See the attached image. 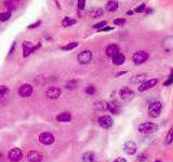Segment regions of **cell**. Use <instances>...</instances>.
Here are the masks:
<instances>
[{"label":"cell","instance_id":"1","mask_svg":"<svg viewBox=\"0 0 173 162\" xmlns=\"http://www.w3.org/2000/svg\"><path fill=\"white\" fill-rule=\"evenodd\" d=\"M138 130L142 134H153L158 131V125L153 122H144L138 125Z\"/></svg>","mask_w":173,"mask_h":162},{"label":"cell","instance_id":"2","mask_svg":"<svg viewBox=\"0 0 173 162\" xmlns=\"http://www.w3.org/2000/svg\"><path fill=\"white\" fill-rule=\"evenodd\" d=\"M162 110V105L160 102H153L148 106V116L152 118H158Z\"/></svg>","mask_w":173,"mask_h":162},{"label":"cell","instance_id":"3","mask_svg":"<svg viewBox=\"0 0 173 162\" xmlns=\"http://www.w3.org/2000/svg\"><path fill=\"white\" fill-rule=\"evenodd\" d=\"M149 55H148V53L145 51H138L135 52L132 56V61H133V63L135 65H142V64H144L148 59Z\"/></svg>","mask_w":173,"mask_h":162},{"label":"cell","instance_id":"4","mask_svg":"<svg viewBox=\"0 0 173 162\" xmlns=\"http://www.w3.org/2000/svg\"><path fill=\"white\" fill-rule=\"evenodd\" d=\"M119 97L122 99V101H131V99L134 97V92L128 87H123L120 89L119 91Z\"/></svg>","mask_w":173,"mask_h":162},{"label":"cell","instance_id":"5","mask_svg":"<svg viewBox=\"0 0 173 162\" xmlns=\"http://www.w3.org/2000/svg\"><path fill=\"white\" fill-rule=\"evenodd\" d=\"M157 83H158V80L156 79V78L145 80L144 82H142L141 84H140V87H138V92L147 91V90H149V89H152V88L155 87Z\"/></svg>","mask_w":173,"mask_h":162},{"label":"cell","instance_id":"6","mask_svg":"<svg viewBox=\"0 0 173 162\" xmlns=\"http://www.w3.org/2000/svg\"><path fill=\"white\" fill-rule=\"evenodd\" d=\"M8 158L11 162H17L23 158V152L19 148H13V149L9 151Z\"/></svg>","mask_w":173,"mask_h":162},{"label":"cell","instance_id":"7","mask_svg":"<svg viewBox=\"0 0 173 162\" xmlns=\"http://www.w3.org/2000/svg\"><path fill=\"white\" fill-rule=\"evenodd\" d=\"M123 150L127 154H130V156H133V154H136L138 151V146L136 144L132 141H129V142H126L125 145H123Z\"/></svg>","mask_w":173,"mask_h":162},{"label":"cell","instance_id":"8","mask_svg":"<svg viewBox=\"0 0 173 162\" xmlns=\"http://www.w3.org/2000/svg\"><path fill=\"white\" fill-rule=\"evenodd\" d=\"M98 124L103 129H109L110 127H113L114 121H113V118L109 116H102L98 118Z\"/></svg>","mask_w":173,"mask_h":162},{"label":"cell","instance_id":"9","mask_svg":"<svg viewBox=\"0 0 173 162\" xmlns=\"http://www.w3.org/2000/svg\"><path fill=\"white\" fill-rule=\"evenodd\" d=\"M54 136L53 134L49 133V132H44L39 135V142L42 143L43 145H51L54 143Z\"/></svg>","mask_w":173,"mask_h":162},{"label":"cell","instance_id":"10","mask_svg":"<svg viewBox=\"0 0 173 162\" xmlns=\"http://www.w3.org/2000/svg\"><path fill=\"white\" fill-rule=\"evenodd\" d=\"M92 59V52L86 50V51H82L78 55V62L80 64H89Z\"/></svg>","mask_w":173,"mask_h":162},{"label":"cell","instance_id":"11","mask_svg":"<svg viewBox=\"0 0 173 162\" xmlns=\"http://www.w3.org/2000/svg\"><path fill=\"white\" fill-rule=\"evenodd\" d=\"M147 79V74L146 72H140L134 75L133 77H131L130 79V83L131 84H141L142 82H144Z\"/></svg>","mask_w":173,"mask_h":162},{"label":"cell","instance_id":"12","mask_svg":"<svg viewBox=\"0 0 173 162\" xmlns=\"http://www.w3.org/2000/svg\"><path fill=\"white\" fill-rule=\"evenodd\" d=\"M33 91H34V89H33V87L30 84H23L19 89V94L22 97H29L33 94Z\"/></svg>","mask_w":173,"mask_h":162},{"label":"cell","instance_id":"13","mask_svg":"<svg viewBox=\"0 0 173 162\" xmlns=\"http://www.w3.org/2000/svg\"><path fill=\"white\" fill-rule=\"evenodd\" d=\"M27 160L30 162H40L42 160V154L38 151L32 150L27 154Z\"/></svg>","mask_w":173,"mask_h":162},{"label":"cell","instance_id":"14","mask_svg":"<svg viewBox=\"0 0 173 162\" xmlns=\"http://www.w3.org/2000/svg\"><path fill=\"white\" fill-rule=\"evenodd\" d=\"M46 94L49 99H57L60 97V95H61V90H60L59 88H55V87H52V88H49L46 92Z\"/></svg>","mask_w":173,"mask_h":162},{"label":"cell","instance_id":"15","mask_svg":"<svg viewBox=\"0 0 173 162\" xmlns=\"http://www.w3.org/2000/svg\"><path fill=\"white\" fill-rule=\"evenodd\" d=\"M107 110H109L114 115H117L120 111V106H119V104L116 101H113L110 103H107Z\"/></svg>","mask_w":173,"mask_h":162},{"label":"cell","instance_id":"16","mask_svg":"<svg viewBox=\"0 0 173 162\" xmlns=\"http://www.w3.org/2000/svg\"><path fill=\"white\" fill-rule=\"evenodd\" d=\"M106 55L109 56V57H113L116 54L119 53V47L117 44H109L108 47L106 48Z\"/></svg>","mask_w":173,"mask_h":162},{"label":"cell","instance_id":"17","mask_svg":"<svg viewBox=\"0 0 173 162\" xmlns=\"http://www.w3.org/2000/svg\"><path fill=\"white\" fill-rule=\"evenodd\" d=\"M111 59H113V63H114L115 65H117V66H120V65H122V64L125 63V61H126V57H125V55H123V54H121V53L116 54V55L113 56Z\"/></svg>","mask_w":173,"mask_h":162},{"label":"cell","instance_id":"18","mask_svg":"<svg viewBox=\"0 0 173 162\" xmlns=\"http://www.w3.org/2000/svg\"><path fill=\"white\" fill-rule=\"evenodd\" d=\"M56 120H57L59 122H69L71 120V116L69 112H62V114L57 115Z\"/></svg>","mask_w":173,"mask_h":162},{"label":"cell","instance_id":"19","mask_svg":"<svg viewBox=\"0 0 173 162\" xmlns=\"http://www.w3.org/2000/svg\"><path fill=\"white\" fill-rule=\"evenodd\" d=\"M95 154L93 151H86L82 154V161L83 162H94Z\"/></svg>","mask_w":173,"mask_h":162},{"label":"cell","instance_id":"20","mask_svg":"<svg viewBox=\"0 0 173 162\" xmlns=\"http://www.w3.org/2000/svg\"><path fill=\"white\" fill-rule=\"evenodd\" d=\"M172 143H173V127H171L165 137V145L169 146V145H171Z\"/></svg>","mask_w":173,"mask_h":162},{"label":"cell","instance_id":"21","mask_svg":"<svg viewBox=\"0 0 173 162\" xmlns=\"http://www.w3.org/2000/svg\"><path fill=\"white\" fill-rule=\"evenodd\" d=\"M118 9V2L116 0H110L109 2H107L106 4V10L108 12H115Z\"/></svg>","mask_w":173,"mask_h":162},{"label":"cell","instance_id":"22","mask_svg":"<svg viewBox=\"0 0 173 162\" xmlns=\"http://www.w3.org/2000/svg\"><path fill=\"white\" fill-rule=\"evenodd\" d=\"M104 14V10L101 8H95L93 10H91L89 12V15L91 17H93V19H96V17H100V16H102Z\"/></svg>","mask_w":173,"mask_h":162},{"label":"cell","instance_id":"23","mask_svg":"<svg viewBox=\"0 0 173 162\" xmlns=\"http://www.w3.org/2000/svg\"><path fill=\"white\" fill-rule=\"evenodd\" d=\"M94 107L98 110L105 111L107 110V103L105 101H100V102H96V103L94 104Z\"/></svg>","mask_w":173,"mask_h":162},{"label":"cell","instance_id":"24","mask_svg":"<svg viewBox=\"0 0 173 162\" xmlns=\"http://www.w3.org/2000/svg\"><path fill=\"white\" fill-rule=\"evenodd\" d=\"M77 23V21L74 20V19H71V17H65L63 21H62V24H63L64 27H68V26H71L74 24Z\"/></svg>","mask_w":173,"mask_h":162},{"label":"cell","instance_id":"25","mask_svg":"<svg viewBox=\"0 0 173 162\" xmlns=\"http://www.w3.org/2000/svg\"><path fill=\"white\" fill-rule=\"evenodd\" d=\"M10 17H11V11L1 13V14H0V22H6V21H8Z\"/></svg>","mask_w":173,"mask_h":162},{"label":"cell","instance_id":"26","mask_svg":"<svg viewBox=\"0 0 173 162\" xmlns=\"http://www.w3.org/2000/svg\"><path fill=\"white\" fill-rule=\"evenodd\" d=\"M4 4H6V7L11 11V10H15L16 6L15 3H14V0H8V1H6L4 2Z\"/></svg>","mask_w":173,"mask_h":162},{"label":"cell","instance_id":"27","mask_svg":"<svg viewBox=\"0 0 173 162\" xmlns=\"http://www.w3.org/2000/svg\"><path fill=\"white\" fill-rule=\"evenodd\" d=\"M76 88H77V81H75V80L68 81L66 83V89H68V90H75Z\"/></svg>","mask_w":173,"mask_h":162},{"label":"cell","instance_id":"28","mask_svg":"<svg viewBox=\"0 0 173 162\" xmlns=\"http://www.w3.org/2000/svg\"><path fill=\"white\" fill-rule=\"evenodd\" d=\"M8 92H9L8 87H6V85H0V97L6 96V95L8 94Z\"/></svg>","mask_w":173,"mask_h":162},{"label":"cell","instance_id":"29","mask_svg":"<svg viewBox=\"0 0 173 162\" xmlns=\"http://www.w3.org/2000/svg\"><path fill=\"white\" fill-rule=\"evenodd\" d=\"M77 45H78V42H71L69 44H67L66 47H64L63 49L64 50H66V51H71V50H73V49H75Z\"/></svg>","mask_w":173,"mask_h":162},{"label":"cell","instance_id":"30","mask_svg":"<svg viewBox=\"0 0 173 162\" xmlns=\"http://www.w3.org/2000/svg\"><path fill=\"white\" fill-rule=\"evenodd\" d=\"M147 159H148V157H147L145 154H141L136 157V160H138V162H145Z\"/></svg>","mask_w":173,"mask_h":162},{"label":"cell","instance_id":"31","mask_svg":"<svg viewBox=\"0 0 173 162\" xmlns=\"http://www.w3.org/2000/svg\"><path fill=\"white\" fill-rule=\"evenodd\" d=\"M114 24L116 26H122L126 24V20L125 19H117V20L114 21Z\"/></svg>","mask_w":173,"mask_h":162},{"label":"cell","instance_id":"32","mask_svg":"<svg viewBox=\"0 0 173 162\" xmlns=\"http://www.w3.org/2000/svg\"><path fill=\"white\" fill-rule=\"evenodd\" d=\"M86 93L89 95H92L95 93V88L93 87V85H89V87L86 89Z\"/></svg>","mask_w":173,"mask_h":162},{"label":"cell","instance_id":"33","mask_svg":"<svg viewBox=\"0 0 173 162\" xmlns=\"http://www.w3.org/2000/svg\"><path fill=\"white\" fill-rule=\"evenodd\" d=\"M79 10H83L86 7V0H78V3H77Z\"/></svg>","mask_w":173,"mask_h":162},{"label":"cell","instance_id":"34","mask_svg":"<svg viewBox=\"0 0 173 162\" xmlns=\"http://www.w3.org/2000/svg\"><path fill=\"white\" fill-rule=\"evenodd\" d=\"M106 25H107V22H106V21H103V22H100V23L95 24L93 27L96 28V29H100V28L104 27V26H106Z\"/></svg>","mask_w":173,"mask_h":162},{"label":"cell","instance_id":"35","mask_svg":"<svg viewBox=\"0 0 173 162\" xmlns=\"http://www.w3.org/2000/svg\"><path fill=\"white\" fill-rule=\"evenodd\" d=\"M145 8H146L145 3H142L141 6H138V8L135 9V12H136V13H142V12H144Z\"/></svg>","mask_w":173,"mask_h":162},{"label":"cell","instance_id":"36","mask_svg":"<svg viewBox=\"0 0 173 162\" xmlns=\"http://www.w3.org/2000/svg\"><path fill=\"white\" fill-rule=\"evenodd\" d=\"M40 24H41V21H37L36 23H34V24H30L29 26H28V28H36L37 26H39Z\"/></svg>","mask_w":173,"mask_h":162},{"label":"cell","instance_id":"37","mask_svg":"<svg viewBox=\"0 0 173 162\" xmlns=\"http://www.w3.org/2000/svg\"><path fill=\"white\" fill-rule=\"evenodd\" d=\"M114 28L113 27H102L98 29V32H109V30H113Z\"/></svg>","mask_w":173,"mask_h":162},{"label":"cell","instance_id":"38","mask_svg":"<svg viewBox=\"0 0 173 162\" xmlns=\"http://www.w3.org/2000/svg\"><path fill=\"white\" fill-rule=\"evenodd\" d=\"M172 82H173V72H172V75L169 77V80H168V81L165 83V85H169V84H171Z\"/></svg>","mask_w":173,"mask_h":162},{"label":"cell","instance_id":"39","mask_svg":"<svg viewBox=\"0 0 173 162\" xmlns=\"http://www.w3.org/2000/svg\"><path fill=\"white\" fill-rule=\"evenodd\" d=\"M114 162H127V160L125 158H121V157H119V158L115 159Z\"/></svg>","mask_w":173,"mask_h":162},{"label":"cell","instance_id":"40","mask_svg":"<svg viewBox=\"0 0 173 162\" xmlns=\"http://www.w3.org/2000/svg\"><path fill=\"white\" fill-rule=\"evenodd\" d=\"M15 49V42H13L11 45V49H10V51H9V55H11L12 53H13V50Z\"/></svg>","mask_w":173,"mask_h":162},{"label":"cell","instance_id":"41","mask_svg":"<svg viewBox=\"0 0 173 162\" xmlns=\"http://www.w3.org/2000/svg\"><path fill=\"white\" fill-rule=\"evenodd\" d=\"M155 162H161V161H160V160H156Z\"/></svg>","mask_w":173,"mask_h":162}]
</instances>
